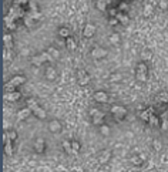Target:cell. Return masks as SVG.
Here are the masks:
<instances>
[{
  "label": "cell",
  "mask_w": 168,
  "mask_h": 172,
  "mask_svg": "<svg viewBox=\"0 0 168 172\" xmlns=\"http://www.w3.org/2000/svg\"><path fill=\"white\" fill-rule=\"evenodd\" d=\"M7 137H9L10 140L13 141V140H16V138H17V134H16V132H14V131H10L9 134H7Z\"/></svg>",
  "instance_id": "f6af8a7d"
},
{
  "label": "cell",
  "mask_w": 168,
  "mask_h": 172,
  "mask_svg": "<svg viewBox=\"0 0 168 172\" xmlns=\"http://www.w3.org/2000/svg\"><path fill=\"white\" fill-rule=\"evenodd\" d=\"M121 78H123V75L120 74V73H117V74H113L111 77H110V81H120Z\"/></svg>",
  "instance_id": "8d00e7d4"
},
{
  "label": "cell",
  "mask_w": 168,
  "mask_h": 172,
  "mask_svg": "<svg viewBox=\"0 0 168 172\" xmlns=\"http://www.w3.org/2000/svg\"><path fill=\"white\" fill-rule=\"evenodd\" d=\"M27 107L30 108L32 111H34V110L39 107V105H37V101H36L34 98H30V100H27Z\"/></svg>",
  "instance_id": "cb8c5ba5"
},
{
  "label": "cell",
  "mask_w": 168,
  "mask_h": 172,
  "mask_svg": "<svg viewBox=\"0 0 168 172\" xmlns=\"http://www.w3.org/2000/svg\"><path fill=\"white\" fill-rule=\"evenodd\" d=\"M100 131H101V134H103V135H108V134H110V127L104 125V124H103L101 128H100Z\"/></svg>",
  "instance_id": "e575fe53"
},
{
  "label": "cell",
  "mask_w": 168,
  "mask_h": 172,
  "mask_svg": "<svg viewBox=\"0 0 168 172\" xmlns=\"http://www.w3.org/2000/svg\"><path fill=\"white\" fill-rule=\"evenodd\" d=\"M141 57H143V60H151V57H153V53L145 48V50L141 51Z\"/></svg>",
  "instance_id": "484cf974"
},
{
  "label": "cell",
  "mask_w": 168,
  "mask_h": 172,
  "mask_svg": "<svg viewBox=\"0 0 168 172\" xmlns=\"http://www.w3.org/2000/svg\"><path fill=\"white\" fill-rule=\"evenodd\" d=\"M116 19L118 20V22H120L121 24H128V22H130V19H128V16H126V14L121 13V12H120V13H118V14L116 16Z\"/></svg>",
  "instance_id": "e0dca14e"
},
{
  "label": "cell",
  "mask_w": 168,
  "mask_h": 172,
  "mask_svg": "<svg viewBox=\"0 0 168 172\" xmlns=\"http://www.w3.org/2000/svg\"><path fill=\"white\" fill-rule=\"evenodd\" d=\"M110 41H111L113 44H117V43H120V34H117V33L111 34V37H110Z\"/></svg>",
  "instance_id": "1f68e13d"
},
{
  "label": "cell",
  "mask_w": 168,
  "mask_h": 172,
  "mask_svg": "<svg viewBox=\"0 0 168 172\" xmlns=\"http://www.w3.org/2000/svg\"><path fill=\"white\" fill-rule=\"evenodd\" d=\"M160 6H161L163 9H167V3H164V2H161V3H160Z\"/></svg>",
  "instance_id": "681fc988"
},
{
  "label": "cell",
  "mask_w": 168,
  "mask_h": 172,
  "mask_svg": "<svg viewBox=\"0 0 168 172\" xmlns=\"http://www.w3.org/2000/svg\"><path fill=\"white\" fill-rule=\"evenodd\" d=\"M140 117L143 118V120H144V121H148L150 117H151V110H148V111H143Z\"/></svg>",
  "instance_id": "d6a6232c"
},
{
  "label": "cell",
  "mask_w": 168,
  "mask_h": 172,
  "mask_svg": "<svg viewBox=\"0 0 168 172\" xmlns=\"http://www.w3.org/2000/svg\"><path fill=\"white\" fill-rule=\"evenodd\" d=\"M49 53L52 54V57L54 58V60L60 57V53H59V50H57V48H54V47H50V48H49Z\"/></svg>",
  "instance_id": "f1b7e54d"
},
{
  "label": "cell",
  "mask_w": 168,
  "mask_h": 172,
  "mask_svg": "<svg viewBox=\"0 0 168 172\" xmlns=\"http://www.w3.org/2000/svg\"><path fill=\"white\" fill-rule=\"evenodd\" d=\"M131 162L134 164V165H141V164H143V158H141V157H133V158H131Z\"/></svg>",
  "instance_id": "836d02e7"
},
{
  "label": "cell",
  "mask_w": 168,
  "mask_h": 172,
  "mask_svg": "<svg viewBox=\"0 0 168 172\" xmlns=\"http://www.w3.org/2000/svg\"><path fill=\"white\" fill-rule=\"evenodd\" d=\"M161 130H163V131L168 130V118H167V120H163V122H161Z\"/></svg>",
  "instance_id": "60d3db41"
},
{
  "label": "cell",
  "mask_w": 168,
  "mask_h": 172,
  "mask_svg": "<svg viewBox=\"0 0 168 172\" xmlns=\"http://www.w3.org/2000/svg\"><path fill=\"white\" fill-rule=\"evenodd\" d=\"M24 3H30V0H14V6H17V7L20 5H24Z\"/></svg>",
  "instance_id": "b9f144b4"
},
{
  "label": "cell",
  "mask_w": 168,
  "mask_h": 172,
  "mask_svg": "<svg viewBox=\"0 0 168 172\" xmlns=\"http://www.w3.org/2000/svg\"><path fill=\"white\" fill-rule=\"evenodd\" d=\"M106 7H107V3L104 0H97V9L101 10V12H106Z\"/></svg>",
  "instance_id": "f546056e"
},
{
  "label": "cell",
  "mask_w": 168,
  "mask_h": 172,
  "mask_svg": "<svg viewBox=\"0 0 168 172\" xmlns=\"http://www.w3.org/2000/svg\"><path fill=\"white\" fill-rule=\"evenodd\" d=\"M3 138H5V152L7 155H12L13 152V147H12V140H10L7 135H3Z\"/></svg>",
  "instance_id": "5b68a950"
},
{
  "label": "cell",
  "mask_w": 168,
  "mask_h": 172,
  "mask_svg": "<svg viewBox=\"0 0 168 172\" xmlns=\"http://www.w3.org/2000/svg\"><path fill=\"white\" fill-rule=\"evenodd\" d=\"M30 112H33V111L29 107L23 108V110H20V111L17 112V120H19V121H22V120H24V118H27V117L30 115Z\"/></svg>",
  "instance_id": "8992f818"
},
{
  "label": "cell",
  "mask_w": 168,
  "mask_h": 172,
  "mask_svg": "<svg viewBox=\"0 0 168 172\" xmlns=\"http://www.w3.org/2000/svg\"><path fill=\"white\" fill-rule=\"evenodd\" d=\"M56 75H57V73L53 67H49V68L46 70V78L47 80H54L56 78Z\"/></svg>",
  "instance_id": "ac0fdd59"
},
{
  "label": "cell",
  "mask_w": 168,
  "mask_h": 172,
  "mask_svg": "<svg viewBox=\"0 0 168 172\" xmlns=\"http://www.w3.org/2000/svg\"><path fill=\"white\" fill-rule=\"evenodd\" d=\"M5 23L6 26H7V28H10V30H14L16 28V24H14V19L13 17H10L9 14L5 17Z\"/></svg>",
  "instance_id": "2e32d148"
},
{
  "label": "cell",
  "mask_w": 168,
  "mask_h": 172,
  "mask_svg": "<svg viewBox=\"0 0 168 172\" xmlns=\"http://www.w3.org/2000/svg\"><path fill=\"white\" fill-rule=\"evenodd\" d=\"M40 56L43 57V60H44V61H52V60H54V58L52 57V54H50L49 51H44V53H42Z\"/></svg>",
  "instance_id": "4dcf8cb0"
},
{
  "label": "cell",
  "mask_w": 168,
  "mask_h": 172,
  "mask_svg": "<svg viewBox=\"0 0 168 172\" xmlns=\"http://www.w3.org/2000/svg\"><path fill=\"white\" fill-rule=\"evenodd\" d=\"M118 13H120V12H118L117 9H111V10H110V14H111V16H117Z\"/></svg>",
  "instance_id": "bcb514c9"
},
{
  "label": "cell",
  "mask_w": 168,
  "mask_h": 172,
  "mask_svg": "<svg viewBox=\"0 0 168 172\" xmlns=\"http://www.w3.org/2000/svg\"><path fill=\"white\" fill-rule=\"evenodd\" d=\"M84 36L86 37H93L94 33H96V27H94L93 24H86V27H84Z\"/></svg>",
  "instance_id": "52a82bcc"
},
{
  "label": "cell",
  "mask_w": 168,
  "mask_h": 172,
  "mask_svg": "<svg viewBox=\"0 0 168 172\" xmlns=\"http://www.w3.org/2000/svg\"><path fill=\"white\" fill-rule=\"evenodd\" d=\"M153 10H154V7H153V6L147 5L144 7V12H143V14H144L145 17H150V16H151V13H153Z\"/></svg>",
  "instance_id": "4316f807"
},
{
  "label": "cell",
  "mask_w": 168,
  "mask_h": 172,
  "mask_svg": "<svg viewBox=\"0 0 168 172\" xmlns=\"http://www.w3.org/2000/svg\"><path fill=\"white\" fill-rule=\"evenodd\" d=\"M24 81H26V78H24L23 75H16V77H13V78L10 80L9 83H12L17 88V85H22V84H24Z\"/></svg>",
  "instance_id": "8fae6325"
},
{
  "label": "cell",
  "mask_w": 168,
  "mask_h": 172,
  "mask_svg": "<svg viewBox=\"0 0 168 172\" xmlns=\"http://www.w3.org/2000/svg\"><path fill=\"white\" fill-rule=\"evenodd\" d=\"M49 130L52 131V132H59V131L61 130V124L57 120H53V121H50V124H49Z\"/></svg>",
  "instance_id": "30bf717a"
},
{
  "label": "cell",
  "mask_w": 168,
  "mask_h": 172,
  "mask_svg": "<svg viewBox=\"0 0 168 172\" xmlns=\"http://www.w3.org/2000/svg\"><path fill=\"white\" fill-rule=\"evenodd\" d=\"M90 81V75L84 70H79V84L80 85H86Z\"/></svg>",
  "instance_id": "277c9868"
},
{
  "label": "cell",
  "mask_w": 168,
  "mask_h": 172,
  "mask_svg": "<svg viewBox=\"0 0 168 172\" xmlns=\"http://www.w3.org/2000/svg\"><path fill=\"white\" fill-rule=\"evenodd\" d=\"M153 147H154L155 151H160L163 145H161V142H160V141H154V142H153Z\"/></svg>",
  "instance_id": "7bdbcfd3"
},
{
  "label": "cell",
  "mask_w": 168,
  "mask_h": 172,
  "mask_svg": "<svg viewBox=\"0 0 168 172\" xmlns=\"http://www.w3.org/2000/svg\"><path fill=\"white\" fill-rule=\"evenodd\" d=\"M118 23H120V22H118L117 19H111V20H110V24H111V26H116V24H118Z\"/></svg>",
  "instance_id": "7dc6e473"
},
{
  "label": "cell",
  "mask_w": 168,
  "mask_h": 172,
  "mask_svg": "<svg viewBox=\"0 0 168 172\" xmlns=\"http://www.w3.org/2000/svg\"><path fill=\"white\" fill-rule=\"evenodd\" d=\"M94 100L98 102H107L108 97H107V94L103 93V91H97V93L94 94Z\"/></svg>",
  "instance_id": "ba28073f"
},
{
  "label": "cell",
  "mask_w": 168,
  "mask_h": 172,
  "mask_svg": "<svg viewBox=\"0 0 168 172\" xmlns=\"http://www.w3.org/2000/svg\"><path fill=\"white\" fill-rule=\"evenodd\" d=\"M127 10H128V5H127V3H121V5L118 6V12H127Z\"/></svg>",
  "instance_id": "ab89813d"
},
{
  "label": "cell",
  "mask_w": 168,
  "mask_h": 172,
  "mask_svg": "<svg viewBox=\"0 0 168 172\" xmlns=\"http://www.w3.org/2000/svg\"><path fill=\"white\" fill-rule=\"evenodd\" d=\"M66 46H67V48H69V50H74V48H76V41H74V38H73V37H67Z\"/></svg>",
  "instance_id": "7402d4cb"
},
{
  "label": "cell",
  "mask_w": 168,
  "mask_h": 172,
  "mask_svg": "<svg viewBox=\"0 0 168 172\" xmlns=\"http://www.w3.org/2000/svg\"><path fill=\"white\" fill-rule=\"evenodd\" d=\"M97 112H98V110H96V108H93V110L90 111V115H91V117H94V115H96V114H97Z\"/></svg>",
  "instance_id": "c3c4849f"
},
{
  "label": "cell",
  "mask_w": 168,
  "mask_h": 172,
  "mask_svg": "<svg viewBox=\"0 0 168 172\" xmlns=\"http://www.w3.org/2000/svg\"><path fill=\"white\" fill-rule=\"evenodd\" d=\"M34 149L37 151V152H43L44 151V140L43 138H37L36 142H34Z\"/></svg>",
  "instance_id": "5bb4252c"
},
{
  "label": "cell",
  "mask_w": 168,
  "mask_h": 172,
  "mask_svg": "<svg viewBox=\"0 0 168 172\" xmlns=\"http://www.w3.org/2000/svg\"><path fill=\"white\" fill-rule=\"evenodd\" d=\"M33 112H34V115L37 117V118H40V120H44V118H46V111H44L42 107H37Z\"/></svg>",
  "instance_id": "ffe728a7"
},
{
  "label": "cell",
  "mask_w": 168,
  "mask_h": 172,
  "mask_svg": "<svg viewBox=\"0 0 168 172\" xmlns=\"http://www.w3.org/2000/svg\"><path fill=\"white\" fill-rule=\"evenodd\" d=\"M111 112H113V115L116 117L117 120H123V118L127 115V110L124 107H121V105H113Z\"/></svg>",
  "instance_id": "7a4b0ae2"
},
{
  "label": "cell",
  "mask_w": 168,
  "mask_h": 172,
  "mask_svg": "<svg viewBox=\"0 0 168 172\" xmlns=\"http://www.w3.org/2000/svg\"><path fill=\"white\" fill-rule=\"evenodd\" d=\"M155 101H157V102H163V104L168 102V93H160L158 95L155 97Z\"/></svg>",
  "instance_id": "d6986e66"
},
{
  "label": "cell",
  "mask_w": 168,
  "mask_h": 172,
  "mask_svg": "<svg viewBox=\"0 0 168 172\" xmlns=\"http://www.w3.org/2000/svg\"><path fill=\"white\" fill-rule=\"evenodd\" d=\"M104 2H106L107 5H110V3H111V0H104Z\"/></svg>",
  "instance_id": "f907efd6"
},
{
  "label": "cell",
  "mask_w": 168,
  "mask_h": 172,
  "mask_svg": "<svg viewBox=\"0 0 168 172\" xmlns=\"http://www.w3.org/2000/svg\"><path fill=\"white\" fill-rule=\"evenodd\" d=\"M103 120H104V114L103 112H100V111L93 117V122L96 124V125H103Z\"/></svg>",
  "instance_id": "9a60e30c"
},
{
  "label": "cell",
  "mask_w": 168,
  "mask_h": 172,
  "mask_svg": "<svg viewBox=\"0 0 168 172\" xmlns=\"http://www.w3.org/2000/svg\"><path fill=\"white\" fill-rule=\"evenodd\" d=\"M59 36H60V37H70V30L67 27H61L60 30H59Z\"/></svg>",
  "instance_id": "d4e9b609"
},
{
  "label": "cell",
  "mask_w": 168,
  "mask_h": 172,
  "mask_svg": "<svg viewBox=\"0 0 168 172\" xmlns=\"http://www.w3.org/2000/svg\"><path fill=\"white\" fill-rule=\"evenodd\" d=\"M63 147H64L66 152L67 154H74V151H73V147H71V142H69V141H63Z\"/></svg>",
  "instance_id": "603a6c76"
},
{
  "label": "cell",
  "mask_w": 168,
  "mask_h": 172,
  "mask_svg": "<svg viewBox=\"0 0 168 172\" xmlns=\"http://www.w3.org/2000/svg\"><path fill=\"white\" fill-rule=\"evenodd\" d=\"M71 147H73V151H74V154L79 152V149H80V144L77 142V141H73V142H71Z\"/></svg>",
  "instance_id": "74e56055"
},
{
  "label": "cell",
  "mask_w": 168,
  "mask_h": 172,
  "mask_svg": "<svg viewBox=\"0 0 168 172\" xmlns=\"http://www.w3.org/2000/svg\"><path fill=\"white\" fill-rule=\"evenodd\" d=\"M3 43H5L6 48L10 50V48L13 47V38H12V34H5V36H3Z\"/></svg>",
  "instance_id": "4fadbf2b"
},
{
  "label": "cell",
  "mask_w": 168,
  "mask_h": 172,
  "mask_svg": "<svg viewBox=\"0 0 168 172\" xmlns=\"http://www.w3.org/2000/svg\"><path fill=\"white\" fill-rule=\"evenodd\" d=\"M110 157H111V152L108 151V149H106V151H103V152L100 154V157H98V161L101 164H106L110 159Z\"/></svg>",
  "instance_id": "7c38bea8"
},
{
  "label": "cell",
  "mask_w": 168,
  "mask_h": 172,
  "mask_svg": "<svg viewBox=\"0 0 168 172\" xmlns=\"http://www.w3.org/2000/svg\"><path fill=\"white\" fill-rule=\"evenodd\" d=\"M5 98L7 100V101H17L20 98V93L16 90V91H13V93H6L5 94Z\"/></svg>",
  "instance_id": "9c48e42d"
},
{
  "label": "cell",
  "mask_w": 168,
  "mask_h": 172,
  "mask_svg": "<svg viewBox=\"0 0 168 172\" xmlns=\"http://www.w3.org/2000/svg\"><path fill=\"white\" fill-rule=\"evenodd\" d=\"M165 112H167V114H168V110H167V111H165Z\"/></svg>",
  "instance_id": "816d5d0a"
},
{
  "label": "cell",
  "mask_w": 168,
  "mask_h": 172,
  "mask_svg": "<svg viewBox=\"0 0 168 172\" xmlns=\"http://www.w3.org/2000/svg\"><path fill=\"white\" fill-rule=\"evenodd\" d=\"M148 122L151 124V125H157V122H158V120H157V118H155L154 115H151V117H150V120H148Z\"/></svg>",
  "instance_id": "ee69618b"
},
{
  "label": "cell",
  "mask_w": 168,
  "mask_h": 172,
  "mask_svg": "<svg viewBox=\"0 0 168 172\" xmlns=\"http://www.w3.org/2000/svg\"><path fill=\"white\" fill-rule=\"evenodd\" d=\"M29 5H30V10H32V12H39V10H37V3H36V0H30V3H29Z\"/></svg>",
  "instance_id": "d590c367"
},
{
  "label": "cell",
  "mask_w": 168,
  "mask_h": 172,
  "mask_svg": "<svg viewBox=\"0 0 168 172\" xmlns=\"http://www.w3.org/2000/svg\"><path fill=\"white\" fill-rule=\"evenodd\" d=\"M24 24H26L27 27H30V26H32V24H33V19H30V17H29V16H27V14L24 16Z\"/></svg>",
  "instance_id": "f35d334b"
},
{
  "label": "cell",
  "mask_w": 168,
  "mask_h": 172,
  "mask_svg": "<svg viewBox=\"0 0 168 172\" xmlns=\"http://www.w3.org/2000/svg\"><path fill=\"white\" fill-rule=\"evenodd\" d=\"M124 2H126V0H124Z\"/></svg>",
  "instance_id": "f5cc1de1"
},
{
  "label": "cell",
  "mask_w": 168,
  "mask_h": 172,
  "mask_svg": "<svg viewBox=\"0 0 168 172\" xmlns=\"http://www.w3.org/2000/svg\"><path fill=\"white\" fill-rule=\"evenodd\" d=\"M27 16L30 17V19H33V20H39L40 17H42V14L39 13V12H32V10L27 13Z\"/></svg>",
  "instance_id": "83f0119b"
},
{
  "label": "cell",
  "mask_w": 168,
  "mask_h": 172,
  "mask_svg": "<svg viewBox=\"0 0 168 172\" xmlns=\"http://www.w3.org/2000/svg\"><path fill=\"white\" fill-rule=\"evenodd\" d=\"M91 56L94 58H104V57L107 56V50L103 48V47H96L93 51H91Z\"/></svg>",
  "instance_id": "3957f363"
},
{
  "label": "cell",
  "mask_w": 168,
  "mask_h": 172,
  "mask_svg": "<svg viewBox=\"0 0 168 172\" xmlns=\"http://www.w3.org/2000/svg\"><path fill=\"white\" fill-rule=\"evenodd\" d=\"M43 63H44V60H43L42 56H34V57H32V64H33V65H36V67H40Z\"/></svg>",
  "instance_id": "44dd1931"
},
{
  "label": "cell",
  "mask_w": 168,
  "mask_h": 172,
  "mask_svg": "<svg viewBox=\"0 0 168 172\" xmlns=\"http://www.w3.org/2000/svg\"><path fill=\"white\" fill-rule=\"evenodd\" d=\"M137 81H140V83H144L147 81V65L144 63H140V64L137 65Z\"/></svg>",
  "instance_id": "6da1fadb"
}]
</instances>
